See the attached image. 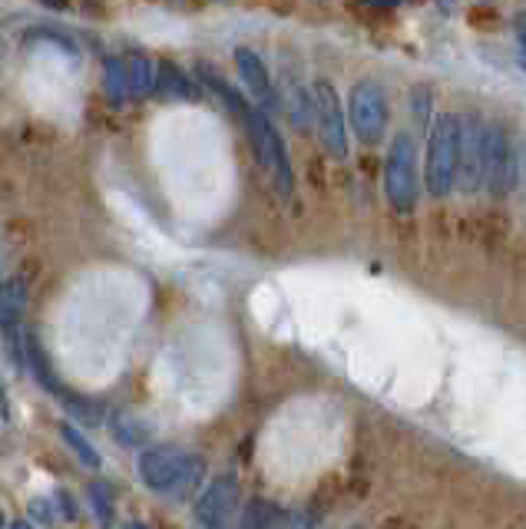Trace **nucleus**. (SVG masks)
<instances>
[{"mask_svg": "<svg viewBox=\"0 0 526 529\" xmlns=\"http://www.w3.org/2000/svg\"><path fill=\"white\" fill-rule=\"evenodd\" d=\"M202 473H206V460L179 447H149L139 453V480L149 490L166 493L173 500H186L196 493Z\"/></svg>", "mask_w": 526, "mask_h": 529, "instance_id": "1", "label": "nucleus"}, {"mask_svg": "<svg viewBox=\"0 0 526 529\" xmlns=\"http://www.w3.org/2000/svg\"><path fill=\"white\" fill-rule=\"evenodd\" d=\"M460 136H464V116L444 113L431 126V139H427V192L434 199H444L457 189Z\"/></svg>", "mask_w": 526, "mask_h": 529, "instance_id": "2", "label": "nucleus"}, {"mask_svg": "<svg viewBox=\"0 0 526 529\" xmlns=\"http://www.w3.org/2000/svg\"><path fill=\"white\" fill-rule=\"evenodd\" d=\"M384 196H388L394 212H414L417 196H421V179H417V146L407 133L391 139L388 159H384Z\"/></svg>", "mask_w": 526, "mask_h": 529, "instance_id": "3", "label": "nucleus"}, {"mask_svg": "<svg viewBox=\"0 0 526 529\" xmlns=\"http://www.w3.org/2000/svg\"><path fill=\"white\" fill-rule=\"evenodd\" d=\"M513 182H517V156H513V139L503 126L490 123L483 126V176L480 189L490 196H510Z\"/></svg>", "mask_w": 526, "mask_h": 529, "instance_id": "4", "label": "nucleus"}, {"mask_svg": "<svg viewBox=\"0 0 526 529\" xmlns=\"http://www.w3.org/2000/svg\"><path fill=\"white\" fill-rule=\"evenodd\" d=\"M348 120L354 136L361 139L364 146H374L388 129V96H384L381 83L374 80H361L351 86L348 96Z\"/></svg>", "mask_w": 526, "mask_h": 529, "instance_id": "5", "label": "nucleus"}, {"mask_svg": "<svg viewBox=\"0 0 526 529\" xmlns=\"http://www.w3.org/2000/svg\"><path fill=\"white\" fill-rule=\"evenodd\" d=\"M245 123H249V136H252V146H255V156H259V163L272 172L275 186L285 192H292V163H288V153H285V143L282 136H278V129L272 126V120L262 113V110H249L245 116Z\"/></svg>", "mask_w": 526, "mask_h": 529, "instance_id": "6", "label": "nucleus"}, {"mask_svg": "<svg viewBox=\"0 0 526 529\" xmlns=\"http://www.w3.org/2000/svg\"><path fill=\"white\" fill-rule=\"evenodd\" d=\"M311 103H315V123L318 136L325 143L331 159H348V129H345V110H341V96L328 80H318L311 86Z\"/></svg>", "mask_w": 526, "mask_h": 529, "instance_id": "7", "label": "nucleus"}, {"mask_svg": "<svg viewBox=\"0 0 526 529\" xmlns=\"http://www.w3.org/2000/svg\"><path fill=\"white\" fill-rule=\"evenodd\" d=\"M239 513V480L219 477L209 483V490L199 496L196 516L206 529H229Z\"/></svg>", "mask_w": 526, "mask_h": 529, "instance_id": "8", "label": "nucleus"}, {"mask_svg": "<svg viewBox=\"0 0 526 529\" xmlns=\"http://www.w3.org/2000/svg\"><path fill=\"white\" fill-rule=\"evenodd\" d=\"M483 176V126L464 120V136H460V176L457 182H464L467 192L480 189Z\"/></svg>", "mask_w": 526, "mask_h": 529, "instance_id": "9", "label": "nucleus"}, {"mask_svg": "<svg viewBox=\"0 0 526 529\" xmlns=\"http://www.w3.org/2000/svg\"><path fill=\"white\" fill-rule=\"evenodd\" d=\"M235 63H239V77L242 83L249 86V93L259 100L262 106H272V80H268V70L265 63L255 57V50H239L235 53Z\"/></svg>", "mask_w": 526, "mask_h": 529, "instance_id": "10", "label": "nucleus"}, {"mask_svg": "<svg viewBox=\"0 0 526 529\" xmlns=\"http://www.w3.org/2000/svg\"><path fill=\"white\" fill-rule=\"evenodd\" d=\"M24 354H27V367H34V377H37V381L44 384L47 391L60 401V397L67 394V387L60 384V377H57V374H53L47 351L40 348V341H37V334H34V331H24Z\"/></svg>", "mask_w": 526, "mask_h": 529, "instance_id": "11", "label": "nucleus"}, {"mask_svg": "<svg viewBox=\"0 0 526 529\" xmlns=\"http://www.w3.org/2000/svg\"><path fill=\"white\" fill-rule=\"evenodd\" d=\"M27 308V288L20 278H10V282H0V328L14 331L24 318Z\"/></svg>", "mask_w": 526, "mask_h": 529, "instance_id": "12", "label": "nucleus"}, {"mask_svg": "<svg viewBox=\"0 0 526 529\" xmlns=\"http://www.w3.org/2000/svg\"><path fill=\"white\" fill-rule=\"evenodd\" d=\"M123 70H126V83H130V96L136 100H143V96L153 93V83H156V67L149 63V57L143 53H126L123 60Z\"/></svg>", "mask_w": 526, "mask_h": 529, "instance_id": "13", "label": "nucleus"}, {"mask_svg": "<svg viewBox=\"0 0 526 529\" xmlns=\"http://www.w3.org/2000/svg\"><path fill=\"white\" fill-rule=\"evenodd\" d=\"M159 77H156V83H153V93L156 96H179V100H192L196 96V90H192V83L182 77L179 73V67H173L169 60H163L159 63Z\"/></svg>", "mask_w": 526, "mask_h": 529, "instance_id": "14", "label": "nucleus"}, {"mask_svg": "<svg viewBox=\"0 0 526 529\" xmlns=\"http://www.w3.org/2000/svg\"><path fill=\"white\" fill-rule=\"evenodd\" d=\"M149 434H153V427H149V420L143 417H133V414H120L113 420V437L123 440L126 447H139L146 444Z\"/></svg>", "mask_w": 526, "mask_h": 529, "instance_id": "15", "label": "nucleus"}, {"mask_svg": "<svg viewBox=\"0 0 526 529\" xmlns=\"http://www.w3.org/2000/svg\"><path fill=\"white\" fill-rule=\"evenodd\" d=\"M199 77H202V83H209V90H216V93L222 96L225 110H232L235 116H242V120L249 116V106H245L242 96L235 93L225 80H219V73H212V67H202V63H199Z\"/></svg>", "mask_w": 526, "mask_h": 529, "instance_id": "16", "label": "nucleus"}, {"mask_svg": "<svg viewBox=\"0 0 526 529\" xmlns=\"http://www.w3.org/2000/svg\"><path fill=\"white\" fill-rule=\"evenodd\" d=\"M106 96H110L113 106H123L126 100H130V83H126V70H123V60L120 57H110L106 60Z\"/></svg>", "mask_w": 526, "mask_h": 529, "instance_id": "17", "label": "nucleus"}, {"mask_svg": "<svg viewBox=\"0 0 526 529\" xmlns=\"http://www.w3.org/2000/svg\"><path fill=\"white\" fill-rule=\"evenodd\" d=\"M90 503H93V513H96V520H100V526L103 529H113V523H116V506H113L110 483L93 480L90 483Z\"/></svg>", "mask_w": 526, "mask_h": 529, "instance_id": "18", "label": "nucleus"}, {"mask_svg": "<svg viewBox=\"0 0 526 529\" xmlns=\"http://www.w3.org/2000/svg\"><path fill=\"white\" fill-rule=\"evenodd\" d=\"M60 437L67 440V447H70L73 453H77L83 467H90V470H100V463H103V460H100V453H96V447L90 444L87 437L80 434L77 427H73V424H63V427H60Z\"/></svg>", "mask_w": 526, "mask_h": 529, "instance_id": "19", "label": "nucleus"}, {"mask_svg": "<svg viewBox=\"0 0 526 529\" xmlns=\"http://www.w3.org/2000/svg\"><path fill=\"white\" fill-rule=\"evenodd\" d=\"M275 520H278V506H272L268 500H252L245 506L239 529H272Z\"/></svg>", "mask_w": 526, "mask_h": 529, "instance_id": "20", "label": "nucleus"}, {"mask_svg": "<svg viewBox=\"0 0 526 529\" xmlns=\"http://www.w3.org/2000/svg\"><path fill=\"white\" fill-rule=\"evenodd\" d=\"M63 407L70 410L73 417L80 420V424H87V427H96L103 420V404H96V401H87V397H80V394H63L60 397Z\"/></svg>", "mask_w": 526, "mask_h": 529, "instance_id": "21", "label": "nucleus"}, {"mask_svg": "<svg viewBox=\"0 0 526 529\" xmlns=\"http://www.w3.org/2000/svg\"><path fill=\"white\" fill-rule=\"evenodd\" d=\"M288 116H292V123L305 133L308 120L315 116V103H311V96L305 90H295L292 96H288Z\"/></svg>", "mask_w": 526, "mask_h": 529, "instance_id": "22", "label": "nucleus"}, {"mask_svg": "<svg viewBox=\"0 0 526 529\" xmlns=\"http://www.w3.org/2000/svg\"><path fill=\"white\" fill-rule=\"evenodd\" d=\"M272 529H315V513L292 510V513H278V520Z\"/></svg>", "mask_w": 526, "mask_h": 529, "instance_id": "23", "label": "nucleus"}, {"mask_svg": "<svg viewBox=\"0 0 526 529\" xmlns=\"http://www.w3.org/2000/svg\"><path fill=\"white\" fill-rule=\"evenodd\" d=\"M27 40H47V43H57V47L63 50V53H77L73 50V40H67V37H60V34H53V30H34V34H30Z\"/></svg>", "mask_w": 526, "mask_h": 529, "instance_id": "24", "label": "nucleus"}, {"mask_svg": "<svg viewBox=\"0 0 526 529\" xmlns=\"http://www.w3.org/2000/svg\"><path fill=\"white\" fill-rule=\"evenodd\" d=\"M414 110H417V120L427 123V110H431V93H427V90H414Z\"/></svg>", "mask_w": 526, "mask_h": 529, "instance_id": "25", "label": "nucleus"}, {"mask_svg": "<svg viewBox=\"0 0 526 529\" xmlns=\"http://www.w3.org/2000/svg\"><path fill=\"white\" fill-rule=\"evenodd\" d=\"M57 503H60V510L67 520H77V503H73V496L67 490H57Z\"/></svg>", "mask_w": 526, "mask_h": 529, "instance_id": "26", "label": "nucleus"}, {"mask_svg": "<svg viewBox=\"0 0 526 529\" xmlns=\"http://www.w3.org/2000/svg\"><path fill=\"white\" fill-rule=\"evenodd\" d=\"M30 513H34L37 520H44L47 526L53 523V510H50V503H47V500H34V503H30Z\"/></svg>", "mask_w": 526, "mask_h": 529, "instance_id": "27", "label": "nucleus"}, {"mask_svg": "<svg viewBox=\"0 0 526 529\" xmlns=\"http://www.w3.org/2000/svg\"><path fill=\"white\" fill-rule=\"evenodd\" d=\"M517 47H520V67L526 70V20H520L517 27Z\"/></svg>", "mask_w": 526, "mask_h": 529, "instance_id": "28", "label": "nucleus"}, {"mask_svg": "<svg viewBox=\"0 0 526 529\" xmlns=\"http://www.w3.org/2000/svg\"><path fill=\"white\" fill-rule=\"evenodd\" d=\"M123 529H149V526H146V523H136V520H133V523H126Z\"/></svg>", "mask_w": 526, "mask_h": 529, "instance_id": "29", "label": "nucleus"}, {"mask_svg": "<svg viewBox=\"0 0 526 529\" xmlns=\"http://www.w3.org/2000/svg\"><path fill=\"white\" fill-rule=\"evenodd\" d=\"M10 529H34V526H30V523H14Z\"/></svg>", "mask_w": 526, "mask_h": 529, "instance_id": "30", "label": "nucleus"}, {"mask_svg": "<svg viewBox=\"0 0 526 529\" xmlns=\"http://www.w3.org/2000/svg\"><path fill=\"white\" fill-rule=\"evenodd\" d=\"M0 526H4V513H0Z\"/></svg>", "mask_w": 526, "mask_h": 529, "instance_id": "31", "label": "nucleus"}, {"mask_svg": "<svg viewBox=\"0 0 526 529\" xmlns=\"http://www.w3.org/2000/svg\"><path fill=\"white\" fill-rule=\"evenodd\" d=\"M0 53H4V47H0Z\"/></svg>", "mask_w": 526, "mask_h": 529, "instance_id": "32", "label": "nucleus"}]
</instances>
